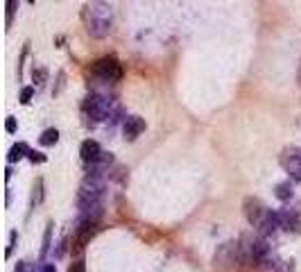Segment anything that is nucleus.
Instances as JSON below:
<instances>
[{
    "label": "nucleus",
    "mask_w": 301,
    "mask_h": 272,
    "mask_svg": "<svg viewBox=\"0 0 301 272\" xmlns=\"http://www.w3.org/2000/svg\"><path fill=\"white\" fill-rule=\"evenodd\" d=\"M82 21L93 39H104L113 25V7L109 2H86L82 9Z\"/></svg>",
    "instance_id": "1"
},
{
    "label": "nucleus",
    "mask_w": 301,
    "mask_h": 272,
    "mask_svg": "<svg viewBox=\"0 0 301 272\" xmlns=\"http://www.w3.org/2000/svg\"><path fill=\"white\" fill-rule=\"evenodd\" d=\"M82 113H84V118H86V123H91V125H98L102 120L116 123L120 118L123 109H120L118 102L106 98V95L91 93V95H86V100L82 105Z\"/></svg>",
    "instance_id": "2"
},
{
    "label": "nucleus",
    "mask_w": 301,
    "mask_h": 272,
    "mask_svg": "<svg viewBox=\"0 0 301 272\" xmlns=\"http://www.w3.org/2000/svg\"><path fill=\"white\" fill-rule=\"evenodd\" d=\"M104 189H106V182H104V175H95V172H89L84 177L82 186L77 190L75 195V204L79 211H91V209L100 207V200L104 195Z\"/></svg>",
    "instance_id": "3"
},
{
    "label": "nucleus",
    "mask_w": 301,
    "mask_h": 272,
    "mask_svg": "<svg viewBox=\"0 0 301 272\" xmlns=\"http://www.w3.org/2000/svg\"><path fill=\"white\" fill-rule=\"evenodd\" d=\"M242 263H245V254H242L240 243H225L215 252V268L220 270H233Z\"/></svg>",
    "instance_id": "4"
},
{
    "label": "nucleus",
    "mask_w": 301,
    "mask_h": 272,
    "mask_svg": "<svg viewBox=\"0 0 301 272\" xmlns=\"http://www.w3.org/2000/svg\"><path fill=\"white\" fill-rule=\"evenodd\" d=\"M91 73H93L98 80L102 82H120L123 80V64H120L116 57H100L98 61H93L91 66Z\"/></svg>",
    "instance_id": "5"
},
{
    "label": "nucleus",
    "mask_w": 301,
    "mask_h": 272,
    "mask_svg": "<svg viewBox=\"0 0 301 272\" xmlns=\"http://www.w3.org/2000/svg\"><path fill=\"white\" fill-rule=\"evenodd\" d=\"M95 234H98V222H93V220H79L75 227V234H73V245H71L73 252H82Z\"/></svg>",
    "instance_id": "6"
},
{
    "label": "nucleus",
    "mask_w": 301,
    "mask_h": 272,
    "mask_svg": "<svg viewBox=\"0 0 301 272\" xmlns=\"http://www.w3.org/2000/svg\"><path fill=\"white\" fill-rule=\"evenodd\" d=\"M281 166L290 175V179L301 184V148H285L281 154Z\"/></svg>",
    "instance_id": "7"
},
{
    "label": "nucleus",
    "mask_w": 301,
    "mask_h": 272,
    "mask_svg": "<svg viewBox=\"0 0 301 272\" xmlns=\"http://www.w3.org/2000/svg\"><path fill=\"white\" fill-rule=\"evenodd\" d=\"M242 211H245V218L249 220V225H254L256 229H258V227L263 225V220H265L270 209H265V204H263L258 197H245V202H242Z\"/></svg>",
    "instance_id": "8"
},
{
    "label": "nucleus",
    "mask_w": 301,
    "mask_h": 272,
    "mask_svg": "<svg viewBox=\"0 0 301 272\" xmlns=\"http://www.w3.org/2000/svg\"><path fill=\"white\" fill-rule=\"evenodd\" d=\"M281 216V229L292 231V234H299L301 231V207L299 209H281L278 211Z\"/></svg>",
    "instance_id": "9"
},
{
    "label": "nucleus",
    "mask_w": 301,
    "mask_h": 272,
    "mask_svg": "<svg viewBox=\"0 0 301 272\" xmlns=\"http://www.w3.org/2000/svg\"><path fill=\"white\" fill-rule=\"evenodd\" d=\"M102 148L100 143L95 141V138H86V141L82 143V148H79V157H82L84 163H89V166H93V163H98V161L102 159Z\"/></svg>",
    "instance_id": "10"
},
{
    "label": "nucleus",
    "mask_w": 301,
    "mask_h": 272,
    "mask_svg": "<svg viewBox=\"0 0 301 272\" xmlns=\"http://www.w3.org/2000/svg\"><path fill=\"white\" fill-rule=\"evenodd\" d=\"M145 118L141 116H127L123 123V132H125V141H136L138 136L145 132Z\"/></svg>",
    "instance_id": "11"
},
{
    "label": "nucleus",
    "mask_w": 301,
    "mask_h": 272,
    "mask_svg": "<svg viewBox=\"0 0 301 272\" xmlns=\"http://www.w3.org/2000/svg\"><path fill=\"white\" fill-rule=\"evenodd\" d=\"M278 229H281V216H278V211H267L263 225L258 227L260 236L267 238V236H272V234H276Z\"/></svg>",
    "instance_id": "12"
},
{
    "label": "nucleus",
    "mask_w": 301,
    "mask_h": 272,
    "mask_svg": "<svg viewBox=\"0 0 301 272\" xmlns=\"http://www.w3.org/2000/svg\"><path fill=\"white\" fill-rule=\"evenodd\" d=\"M30 154V148H27V143H14L12 145V150H9V154H7V161L9 163H16V161H21V159H25Z\"/></svg>",
    "instance_id": "13"
},
{
    "label": "nucleus",
    "mask_w": 301,
    "mask_h": 272,
    "mask_svg": "<svg viewBox=\"0 0 301 272\" xmlns=\"http://www.w3.org/2000/svg\"><path fill=\"white\" fill-rule=\"evenodd\" d=\"M274 195H276L281 202L292 200V184H290V179H288V182H281V184H276V186H274Z\"/></svg>",
    "instance_id": "14"
},
{
    "label": "nucleus",
    "mask_w": 301,
    "mask_h": 272,
    "mask_svg": "<svg viewBox=\"0 0 301 272\" xmlns=\"http://www.w3.org/2000/svg\"><path fill=\"white\" fill-rule=\"evenodd\" d=\"M57 141H59V132L54 130V127H48V130L41 134V138H39V143H41V145H46V148L54 145Z\"/></svg>",
    "instance_id": "15"
},
{
    "label": "nucleus",
    "mask_w": 301,
    "mask_h": 272,
    "mask_svg": "<svg viewBox=\"0 0 301 272\" xmlns=\"http://www.w3.org/2000/svg\"><path fill=\"white\" fill-rule=\"evenodd\" d=\"M41 200H43V179L39 177L34 182V189H32V200H30V207L34 209L36 204H41Z\"/></svg>",
    "instance_id": "16"
},
{
    "label": "nucleus",
    "mask_w": 301,
    "mask_h": 272,
    "mask_svg": "<svg viewBox=\"0 0 301 272\" xmlns=\"http://www.w3.org/2000/svg\"><path fill=\"white\" fill-rule=\"evenodd\" d=\"M52 229H54V225L52 222H48V227H46V234H43V245H41V259L48 254V249H50V245H52Z\"/></svg>",
    "instance_id": "17"
},
{
    "label": "nucleus",
    "mask_w": 301,
    "mask_h": 272,
    "mask_svg": "<svg viewBox=\"0 0 301 272\" xmlns=\"http://www.w3.org/2000/svg\"><path fill=\"white\" fill-rule=\"evenodd\" d=\"M32 95H34V86H23V91H21V102H23V105H30Z\"/></svg>",
    "instance_id": "18"
},
{
    "label": "nucleus",
    "mask_w": 301,
    "mask_h": 272,
    "mask_svg": "<svg viewBox=\"0 0 301 272\" xmlns=\"http://www.w3.org/2000/svg\"><path fill=\"white\" fill-rule=\"evenodd\" d=\"M27 159H30L32 163H43V161H46V154L36 152V150H30V154H27Z\"/></svg>",
    "instance_id": "19"
},
{
    "label": "nucleus",
    "mask_w": 301,
    "mask_h": 272,
    "mask_svg": "<svg viewBox=\"0 0 301 272\" xmlns=\"http://www.w3.org/2000/svg\"><path fill=\"white\" fill-rule=\"evenodd\" d=\"M16 272H34V266H32V261H18Z\"/></svg>",
    "instance_id": "20"
},
{
    "label": "nucleus",
    "mask_w": 301,
    "mask_h": 272,
    "mask_svg": "<svg viewBox=\"0 0 301 272\" xmlns=\"http://www.w3.org/2000/svg\"><path fill=\"white\" fill-rule=\"evenodd\" d=\"M16 238H18V231H12V234H9V245H7V259L12 256L14 245H16Z\"/></svg>",
    "instance_id": "21"
},
{
    "label": "nucleus",
    "mask_w": 301,
    "mask_h": 272,
    "mask_svg": "<svg viewBox=\"0 0 301 272\" xmlns=\"http://www.w3.org/2000/svg\"><path fill=\"white\" fill-rule=\"evenodd\" d=\"M68 272H86V266H84V261H73L71 266H68Z\"/></svg>",
    "instance_id": "22"
},
{
    "label": "nucleus",
    "mask_w": 301,
    "mask_h": 272,
    "mask_svg": "<svg viewBox=\"0 0 301 272\" xmlns=\"http://www.w3.org/2000/svg\"><path fill=\"white\" fill-rule=\"evenodd\" d=\"M5 130L9 132V134H14V132H16V118H14V116H9V118L5 120Z\"/></svg>",
    "instance_id": "23"
},
{
    "label": "nucleus",
    "mask_w": 301,
    "mask_h": 272,
    "mask_svg": "<svg viewBox=\"0 0 301 272\" xmlns=\"http://www.w3.org/2000/svg\"><path fill=\"white\" fill-rule=\"evenodd\" d=\"M43 80H46V68H39V71L34 68V82L36 84H43Z\"/></svg>",
    "instance_id": "24"
},
{
    "label": "nucleus",
    "mask_w": 301,
    "mask_h": 272,
    "mask_svg": "<svg viewBox=\"0 0 301 272\" xmlns=\"http://www.w3.org/2000/svg\"><path fill=\"white\" fill-rule=\"evenodd\" d=\"M14 7H16V2H7V27L12 25V16H14Z\"/></svg>",
    "instance_id": "25"
},
{
    "label": "nucleus",
    "mask_w": 301,
    "mask_h": 272,
    "mask_svg": "<svg viewBox=\"0 0 301 272\" xmlns=\"http://www.w3.org/2000/svg\"><path fill=\"white\" fill-rule=\"evenodd\" d=\"M41 272H57V268H54V263H46V266L41 268Z\"/></svg>",
    "instance_id": "26"
},
{
    "label": "nucleus",
    "mask_w": 301,
    "mask_h": 272,
    "mask_svg": "<svg viewBox=\"0 0 301 272\" xmlns=\"http://www.w3.org/2000/svg\"><path fill=\"white\" fill-rule=\"evenodd\" d=\"M297 82H299V86H301V61H299V71H297Z\"/></svg>",
    "instance_id": "27"
}]
</instances>
